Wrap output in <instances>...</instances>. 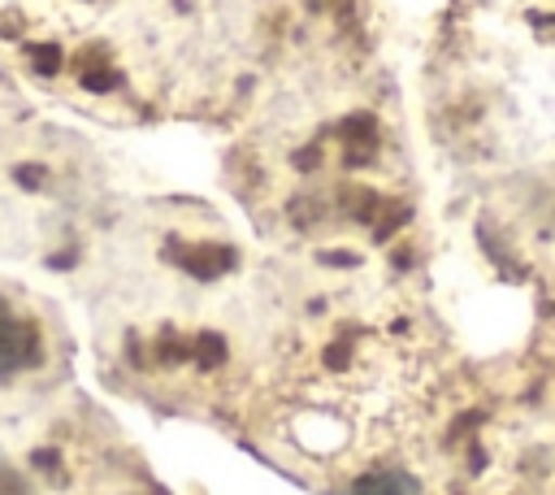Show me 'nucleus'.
Listing matches in <instances>:
<instances>
[{"label": "nucleus", "mask_w": 555, "mask_h": 495, "mask_svg": "<svg viewBox=\"0 0 555 495\" xmlns=\"http://www.w3.org/2000/svg\"><path fill=\"white\" fill-rule=\"evenodd\" d=\"M35 356H39V339H35V326L0 300V382H13L17 373L35 369Z\"/></svg>", "instance_id": "nucleus-1"}, {"label": "nucleus", "mask_w": 555, "mask_h": 495, "mask_svg": "<svg viewBox=\"0 0 555 495\" xmlns=\"http://www.w3.org/2000/svg\"><path fill=\"white\" fill-rule=\"evenodd\" d=\"M0 495H30V486H26L9 465H0Z\"/></svg>", "instance_id": "nucleus-2"}]
</instances>
